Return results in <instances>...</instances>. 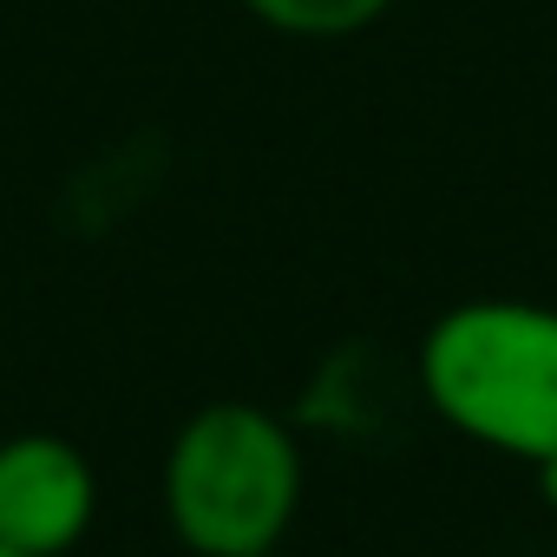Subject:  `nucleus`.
<instances>
[{"instance_id":"obj_1","label":"nucleus","mask_w":557,"mask_h":557,"mask_svg":"<svg viewBox=\"0 0 557 557\" xmlns=\"http://www.w3.org/2000/svg\"><path fill=\"white\" fill-rule=\"evenodd\" d=\"M426 407L472 446L505 459L557 453V309L485 296L446 309L420 342Z\"/></svg>"},{"instance_id":"obj_2","label":"nucleus","mask_w":557,"mask_h":557,"mask_svg":"<svg viewBox=\"0 0 557 557\" xmlns=\"http://www.w3.org/2000/svg\"><path fill=\"white\" fill-rule=\"evenodd\" d=\"M164 518L197 557L283 550L302 511V440L256 400L197 407L164 453Z\"/></svg>"},{"instance_id":"obj_3","label":"nucleus","mask_w":557,"mask_h":557,"mask_svg":"<svg viewBox=\"0 0 557 557\" xmlns=\"http://www.w3.org/2000/svg\"><path fill=\"white\" fill-rule=\"evenodd\" d=\"M99 518V472L60 433L0 440V544L27 557H66Z\"/></svg>"},{"instance_id":"obj_4","label":"nucleus","mask_w":557,"mask_h":557,"mask_svg":"<svg viewBox=\"0 0 557 557\" xmlns=\"http://www.w3.org/2000/svg\"><path fill=\"white\" fill-rule=\"evenodd\" d=\"M243 8L275 27V34H296V40H342V34H361L374 27L394 0H243Z\"/></svg>"},{"instance_id":"obj_5","label":"nucleus","mask_w":557,"mask_h":557,"mask_svg":"<svg viewBox=\"0 0 557 557\" xmlns=\"http://www.w3.org/2000/svg\"><path fill=\"white\" fill-rule=\"evenodd\" d=\"M531 472H537V498H544V505L557 511V453H550V459H537Z\"/></svg>"},{"instance_id":"obj_6","label":"nucleus","mask_w":557,"mask_h":557,"mask_svg":"<svg viewBox=\"0 0 557 557\" xmlns=\"http://www.w3.org/2000/svg\"><path fill=\"white\" fill-rule=\"evenodd\" d=\"M0 557H27V550H14V544H0Z\"/></svg>"},{"instance_id":"obj_7","label":"nucleus","mask_w":557,"mask_h":557,"mask_svg":"<svg viewBox=\"0 0 557 557\" xmlns=\"http://www.w3.org/2000/svg\"><path fill=\"white\" fill-rule=\"evenodd\" d=\"M256 557H283V550H256Z\"/></svg>"}]
</instances>
